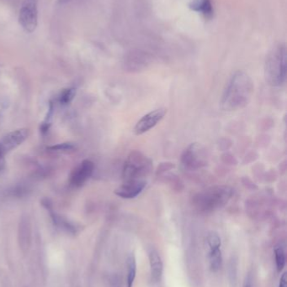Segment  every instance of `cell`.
<instances>
[{
  "instance_id": "ba28073f",
  "label": "cell",
  "mask_w": 287,
  "mask_h": 287,
  "mask_svg": "<svg viewBox=\"0 0 287 287\" xmlns=\"http://www.w3.org/2000/svg\"><path fill=\"white\" fill-rule=\"evenodd\" d=\"M94 170V164L89 160H84L75 167L70 176V183L75 188H79L89 180Z\"/></svg>"
},
{
  "instance_id": "44dd1931",
  "label": "cell",
  "mask_w": 287,
  "mask_h": 287,
  "mask_svg": "<svg viewBox=\"0 0 287 287\" xmlns=\"http://www.w3.org/2000/svg\"><path fill=\"white\" fill-rule=\"evenodd\" d=\"M279 287H287L286 273H284L281 275L280 283H279Z\"/></svg>"
},
{
  "instance_id": "ac0fdd59",
  "label": "cell",
  "mask_w": 287,
  "mask_h": 287,
  "mask_svg": "<svg viewBox=\"0 0 287 287\" xmlns=\"http://www.w3.org/2000/svg\"><path fill=\"white\" fill-rule=\"evenodd\" d=\"M53 110H54V107H53V102H51L50 107H49V110H48L47 115L45 117V120H44L43 123L41 124V129L43 133L46 132L48 131V128L50 127L51 123H52V120H53Z\"/></svg>"
},
{
  "instance_id": "e0dca14e",
  "label": "cell",
  "mask_w": 287,
  "mask_h": 287,
  "mask_svg": "<svg viewBox=\"0 0 287 287\" xmlns=\"http://www.w3.org/2000/svg\"><path fill=\"white\" fill-rule=\"evenodd\" d=\"M76 95V89L75 88H66L62 91L59 96V102L62 105H67L75 98Z\"/></svg>"
},
{
  "instance_id": "d6986e66",
  "label": "cell",
  "mask_w": 287,
  "mask_h": 287,
  "mask_svg": "<svg viewBox=\"0 0 287 287\" xmlns=\"http://www.w3.org/2000/svg\"><path fill=\"white\" fill-rule=\"evenodd\" d=\"M75 146L71 143H62V144L49 146L47 149L53 150V151H65V150H73Z\"/></svg>"
},
{
  "instance_id": "5bb4252c",
  "label": "cell",
  "mask_w": 287,
  "mask_h": 287,
  "mask_svg": "<svg viewBox=\"0 0 287 287\" xmlns=\"http://www.w3.org/2000/svg\"><path fill=\"white\" fill-rule=\"evenodd\" d=\"M209 263L213 272L220 270L223 265V255L221 251V247L209 248Z\"/></svg>"
},
{
  "instance_id": "5b68a950",
  "label": "cell",
  "mask_w": 287,
  "mask_h": 287,
  "mask_svg": "<svg viewBox=\"0 0 287 287\" xmlns=\"http://www.w3.org/2000/svg\"><path fill=\"white\" fill-rule=\"evenodd\" d=\"M181 162L185 168L189 170L202 168L207 164L206 149L199 143H192L183 152Z\"/></svg>"
},
{
  "instance_id": "4fadbf2b",
  "label": "cell",
  "mask_w": 287,
  "mask_h": 287,
  "mask_svg": "<svg viewBox=\"0 0 287 287\" xmlns=\"http://www.w3.org/2000/svg\"><path fill=\"white\" fill-rule=\"evenodd\" d=\"M189 8L196 12L202 14L206 19L212 18L214 10L211 0H193L189 5Z\"/></svg>"
},
{
  "instance_id": "30bf717a",
  "label": "cell",
  "mask_w": 287,
  "mask_h": 287,
  "mask_svg": "<svg viewBox=\"0 0 287 287\" xmlns=\"http://www.w3.org/2000/svg\"><path fill=\"white\" fill-rule=\"evenodd\" d=\"M29 136V131L27 128H19L12 131L3 138L0 141V145L5 154L8 151L14 150L21 145Z\"/></svg>"
},
{
  "instance_id": "9a60e30c",
  "label": "cell",
  "mask_w": 287,
  "mask_h": 287,
  "mask_svg": "<svg viewBox=\"0 0 287 287\" xmlns=\"http://www.w3.org/2000/svg\"><path fill=\"white\" fill-rule=\"evenodd\" d=\"M127 287H132L136 275V260L134 254H130L127 257Z\"/></svg>"
},
{
  "instance_id": "7c38bea8",
  "label": "cell",
  "mask_w": 287,
  "mask_h": 287,
  "mask_svg": "<svg viewBox=\"0 0 287 287\" xmlns=\"http://www.w3.org/2000/svg\"><path fill=\"white\" fill-rule=\"evenodd\" d=\"M149 258L152 280L153 282H158L163 275V260L160 254H158V252L154 249L149 250Z\"/></svg>"
},
{
  "instance_id": "6da1fadb",
  "label": "cell",
  "mask_w": 287,
  "mask_h": 287,
  "mask_svg": "<svg viewBox=\"0 0 287 287\" xmlns=\"http://www.w3.org/2000/svg\"><path fill=\"white\" fill-rule=\"evenodd\" d=\"M254 89L251 77L244 71H236L226 86L221 99V108L227 112L242 110L250 102Z\"/></svg>"
},
{
  "instance_id": "603a6c76",
  "label": "cell",
  "mask_w": 287,
  "mask_h": 287,
  "mask_svg": "<svg viewBox=\"0 0 287 287\" xmlns=\"http://www.w3.org/2000/svg\"><path fill=\"white\" fill-rule=\"evenodd\" d=\"M70 0H59L60 4H66V3L69 2Z\"/></svg>"
},
{
  "instance_id": "8992f818",
  "label": "cell",
  "mask_w": 287,
  "mask_h": 287,
  "mask_svg": "<svg viewBox=\"0 0 287 287\" xmlns=\"http://www.w3.org/2000/svg\"><path fill=\"white\" fill-rule=\"evenodd\" d=\"M37 0H25L19 11V24L27 32H33L37 27Z\"/></svg>"
},
{
  "instance_id": "277c9868",
  "label": "cell",
  "mask_w": 287,
  "mask_h": 287,
  "mask_svg": "<svg viewBox=\"0 0 287 287\" xmlns=\"http://www.w3.org/2000/svg\"><path fill=\"white\" fill-rule=\"evenodd\" d=\"M153 169L151 159L138 150L130 153L125 162L122 178L125 180H145Z\"/></svg>"
},
{
  "instance_id": "52a82bcc",
  "label": "cell",
  "mask_w": 287,
  "mask_h": 287,
  "mask_svg": "<svg viewBox=\"0 0 287 287\" xmlns=\"http://www.w3.org/2000/svg\"><path fill=\"white\" fill-rule=\"evenodd\" d=\"M167 114V110L160 108L149 112L145 114L134 127V133L136 136H141L154 128Z\"/></svg>"
},
{
  "instance_id": "9c48e42d",
  "label": "cell",
  "mask_w": 287,
  "mask_h": 287,
  "mask_svg": "<svg viewBox=\"0 0 287 287\" xmlns=\"http://www.w3.org/2000/svg\"><path fill=\"white\" fill-rule=\"evenodd\" d=\"M146 180H125L115 190V194L124 199H132L137 197L146 188Z\"/></svg>"
},
{
  "instance_id": "3957f363",
  "label": "cell",
  "mask_w": 287,
  "mask_h": 287,
  "mask_svg": "<svg viewBox=\"0 0 287 287\" xmlns=\"http://www.w3.org/2000/svg\"><path fill=\"white\" fill-rule=\"evenodd\" d=\"M233 191L227 186H216L198 192L193 197V205L201 212H211L227 204Z\"/></svg>"
},
{
  "instance_id": "7402d4cb",
  "label": "cell",
  "mask_w": 287,
  "mask_h": 287,
  "mask_svg": "<svg viewBox=\"0 0 287 287\" xmlns=\"http://www.w3.org/2000/svg\"><path fill=\"white\" fill-rule=\"evenodd\" d=\"M244 287H251V280L248 278L246 280V282L244 284Z\"/></svg>"
},
{
  "instance_id": "2e32d148",
  "label": "cell",
  "mask_w": 287,
  "mask_h": 287,
  "mask_svg": "<svg viewBox=\"0 0 287 287\" xmlns=\"http://www.w3.org/2000/svg\"><path fill=\"white\" fill-rule=\"evenodd\" d=\"M284 244H279L275 247V265L279 272L282 271L285 266V249Z\"/></svg>"
},
{
  "instance_id": "8fae6325",
  "label": "cell",
  "mask_w": 287,
  "mask_h": 287,
  "mask_svg": "<svg viewBox=\"0 0 287 287\" xmlns=\"http://www.w3.org/2000/svg\"><path fill=\"white\" fill-rule=\"evenodd\" d=\"M31 226L30 218L27 214L20 217L18 228V240L19 247L23 251H27L31 245Z\"/></svg>"
},
{
  "instance_id": "7a4b0ae2",
  "label": "cell",
  "mask_w": 287,
  "mask_h": 287,
  "mask_svg": "<svg viewBox=\"0 0 287 287\" xmlns=\"http://www.w3.org/2000/svg\"><path fill=\"white\" fill-rule=\"evenodd\" d=\"M265 76L269 85L280 87L286 79V48L279 44L270 50L265 65Z\"/></svg>"
},
{
  "instance_id": "ffe728a7",
  "label": "cell",
  "mask_w": 287,
  "mask_h": 287,
  "mask_svg": "<svg viewBox=\"0 0 287 287\" xmlns=\"http://www.w3.org/2000/svg\"><path fill=\"white\" fill-rule=\"evenodd\" d=\"M110 287H122V280L120 276L114 275L110 279Z\"/></svg>"
}]
</instances>
